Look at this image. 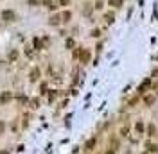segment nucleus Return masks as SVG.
Wrapping results in <instances>:
<instances>
[{
	"instance_id": "22",
	"label": "nucleus",
	"mask_w": 158,
	"mask_h": 154,
	"mask_svg": "<svg viewBox=\"0 0 158 154\" xmlns=\"http://www.w3.org/2000/svg\"><path fill=\"white\" fill-rule=\"evenodd\" d=\"M31 104H32V108H38V99H32Z\"/></svg>"
},
{
	"instance_id": "15",
	"label": "nucleus",
	"mask_w": 158,
	"mask_h": 154,
	"mask_svg": "<svg viewBox=\"0 0 158 154\" xmlns=\"http://www.w3.org/2000/svg\"><path fill=\"white\" fill-rule=\"evenodd\" d=\"M104 18H106V22H108V23H113V20H115V15H113L112 11H110V13H106V15H104Z\"/></svg>"
},
{
	"instance_id": "19",
	"label": "nucleus",
	"mask_w": 158,
	"mask_h": 154,
	"mask_svg": "<svg viewBox=\"0 0 158 154\" xmlns=\"http://www.w3.org/2000/svg\"><path fill=\"white\" fill-rule=\"evenodd\" d=\"M68 4H70V0H59V5H63V7H67Z\"/></svg>"
},
{
	"instance_id": "13",
	"label": "nucleus",
	"mask_w": 158,
	"mask_h": 154,
	"mask_svg": "<svg viewBox=\"0 0 158 154\" xmlns=\"http://www.w3.org/2000/svg\"><path fill=\"white\" fill-rule=\"evenodd\" d=\"M119 135H120L122 138H126V136L129 135V125H128V124H126V125H122V127H120V131H119Z\"/></svg>"
},
{
	"instance_id": "8",
	"label": "nucleus",
	"mask_w": 158,
	"mask_h": 154,
	"mask_svg": "<svg viewBox=\"0 0 158 154\" xmlns=\"http://www.w3.org/2000/svg\"><path fill=\"white\" fill-rule=\"evenodd\" d=\"M40 75H42V72H40V68H32L31 70V81H38Z\"/></svg>"
},
{
	"instance_id": "4",
	"label": "nucleus",
	"mask_w": 158,
	"mask_h": 154,
	"mask_svg": "<svg viewBox=\"0 0 158 154\" xmlns=\"http://www.w3.org/2000/svg\"><path fill=\"white\" fill-rule=\"evenodd\" d=\"M135 131H136V135H144V133H146V124H144V120H136L135 122Z\"/></svg>"
},
{
	"instance_id": "20",
	"label": "nucleus",
	"mask_w": 158,
	"mask_h": 154,
	"mask_svg": "<svg viewBox=\"0 0 158 154\" xmlns=\"http://www.w3.org/2000/svg\"><path fill=\"white\" fill-rule=\"evenodd\" d=\"M95 9H102V0H97V2H95Z\"/></svg>"
},
{
	"instance_id": "23",
	"label": "nucleus",
	"mask_w": 158,
	"mask_h": 154,
	"mask_svg": "<svg viewBox=\"0 0 158 154\" xmlns=\"http://www.w3.org/2000/svg\"><path fill=\"white\" fill-rule=\"evenodd\" d=\"M4 127H5V125H4V122H0V135L4 133Z\"/></svg>"
},
{
	"instance_id": "11",
	"label": "nucleus",
	"mask_w": 158,
	"mask_h": 154,
	"mask_svg": "<svg viewBox=\"0 0 158 154\" xmlns=\"http://www.w3.org/2000/svg\"><path fill=\"white\" fill-rule=\"evenodd\" d=\"M49 23H50V25H59V23H61V15H54V16H50Z\"/></svg>"
},
{
	"instance_id": "18",
	"label": "nucleus",
	"mask_w": 158,
	"mask_h": 154,
	"mask_svg": "<svg viewBox=\"0 0 158 154\" xmlns=\"http://www.w3.org/2000/svg\"><path fill=\"white\" fill-rule=\"evenodd\" d=\"M92 36H93V38H99V36H101V31H99V29H93V31H92Z\"/></svg>"
},
{
	"instance_id": "3",
	"label": "nucleus",
	"mask_w": 158,
	"mask_h": 154,
	"mask_svg": "<svg viewBox=\"0 0 158 154\" xmlns=\"http://www.w3.org/2000/svg\"><path fill=\"white\" fill-rule=\"evenodd\" d=\"M146 135H147L149 138H155V136L158 135V129H156L155 124H147V125H146Z\"/></svg>"
},
{
	"instance_id": "7",
	"label": "nucleus",
	"mask_w": 158,
	"mask_h": 154,
	"mask_svg": "<svg viewBox=\"0 0 158 154\" xmlns=\"http://www.w3.org/2000/svg\"><path fill=\"white\" fill-rule=\"evenodd\" d=\"M11 91H4L2 93V95H0V102H2V104H5V102H9V100H11Z\"/></svg>"
},
{
	"instance_id": "24",
	"label": "nucleus",
	"mask_w": 158,
	"mask_h": 154,
	"mask_svg": "<svg viewBox=\"0 0 158 154\" xmlns=\"http://www.w3.org/2000/svg\"><path fill=\"white\" fill-rule=\"evenodd\" d=\"M38 2H40V0H29V4H31V5H36Z\"/></svg>"
},
{
	"instance_id": "17",
	"label": "nucleus",
	"mask_w": 158,
	"mask_h": 154,
	"mask_svg": "<svg viewBox=\"0 0 158 154\" xmlns=\"http://www.w3.org/2000/svg\"><path fill=\"white\" fill-rule=\"evenodd\" d=\"M151 88H153V91H155V95L158 97V83H153V84H151Z\"/></svg>"
},
{
	"instance_id": "10",
	"label": "nucleus",
	"mask_w": 158,
	"mask_h": 154,
	"mask_svg": "<svg viewBox=\"0 0 158 154\" xmlns=\"http://www.w3.org/2000/svg\"><path fill=\"white\" fill-rule=\"evenodd\" d=\"M95 143H97V138H90V140H88V142H86L85 149H86V151H92L93 147H95Z\"/></svg>"
},
{
	"instance_id": "12",
	"label": "nucleus",
	"mask_w": 158,
	"mask_h": 154,
	"mask_svg": "<svg viewBox=\"0 0 158 154\" xmlns=\"http://www.w3.org/2000/svg\"><path fill=\"white\" fill-rule=\"evenodd\" d=\"M70 18H72V13L70 11H63V13H61V22H70Z\"/></svg>"
},
{
	"instance_id": "21",
	"label": "nucleus",
	"mask_w": 158,
	"mask_h": 154,
	"mask_svg": "<svg viewBox=\"0 0 158 154\" xmlns=\"http://www.w3.org/2000/svg\"><path fill=\"white\" fill-rule=\"evenodd\" d=\"M18 57V52H11L9 54V59H16Z\"/></svg>"
},
{
	"instance_id": "14",
	"label": "nucleus",
	"mask_w": 158,
	"mask_h": 154,
	"mask_svg": "<svg viewBox=\"0 0 158 154\" xmlns=\"http://www.w3.org/2000/svg\"><path fill=\"white\" fill-rule=\"evenodd\" d=\"M122 4H124V0H110V5H112V7H122Z\"/></svg>"
},
{
	"instance_id": "2",
	"label": "nucleus",
	"mask_w": 158,
	"mask_h": 154,
	"mask_svg": "<svg viewBox=\"0 0 158 154\" xmlns=\"http://www.w3.org/2000/svg\"><path fill=\"white\" fill-rule=\"evenodd\" d=\"M151 84H153V81H151V77H146V79H144V81L140 83V86H139V91H136V93H139V95H144V93H146V91L151 88Z\"/></svg>"
},
{
	"instance_id": "25",
	"label": "nucleus",
	"mask_w": 158,
	"mask_h": 154,
	"mask_svg": "<svg viewBox=\"0 0 158 154\" xmlns=\"http://www.w3.org/2000/svg\"><path fill=\"white\" fill-rule=\"evenodd\" d=\"M115 152H117V151H113V149H108V151H106V154H115Z\"/></svg>"
},
{
	"instance_id": "5",
	"label": "nucleus",
	"mask_w": 158,
	"mask_h": 154,
	"mask_svg": "<svg viewBox=\"0 0 158 154\" xmlns=\"http://www.w3.org/2000/svg\"><path fill=\"white\" fill-rule=\"evenodd\" d=\"M90 57H92L90 50H86V49H83V50H81V56H79V59H81V63H83V65H86L88 61H90Z\"/></svg>"
},
{
	"instance_id": "16",
	"label": "nucleus",
	"mask_w": 158,
	"mask_h": 154,
	"mask_svg": "<svg viewBox=\"0 0 158 154\" xmlns=\"http://www.w3.org/2000/svg\"><path fill=\"white\" fill-rule=\"evenodd\" d=\"M65 45H67V49H74V47H75V41H74V38H68Z\"/></svg>"
},
{
	"instance_id": "1",
	"label": "nucleus",
	"mask_w": 158,
	"mask_h": 154,
	"mask_svg": "<svg viewBox=\"0 0 158 154\" xmlns=\"http://www.w3.org/2000/svg\"><path fill=\"white\" fill-rule=\"evenodd\" d=\"M142 102H144V106H146V108H153L155 106V102H156V95L155 93H144L142 95Z\"/></svg>"
},
{
	"instance_id": "6",
	"label": "nucleus",
	"mask_w": 158,
	"mask_h": 154,
	"mask_svg": "<svg viewBox=\"0 0 158 154\" xmlns=\"http://www.w3.org/2000/svg\"><path fill=\"white\" fill-rule=\"evenodd\" d=\"M146 151H147L149 154H156V152H158V145H156L155 142H146Z\"/></svg>"
},
{
	"instance_id": "9",
	"label": "nucleus",
	"mask_w": 158,
	"mask_h": 154,
	"mask_svg": "<svg viewBox=\"0 0 158 154\" xmlns=\"http://www.w3.org/2000/svg\"><path fill=\"white\" fill-rule=\"evenodd\" d=\"M2 18L5 20V22H11V20L15 18V13H13V11H4L2 13Z\"/></svg>"
}]
</instances>
